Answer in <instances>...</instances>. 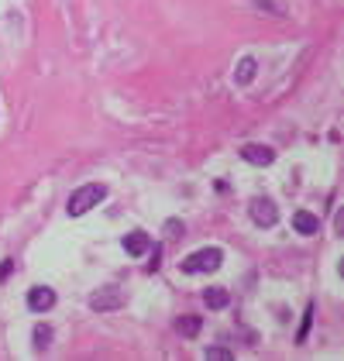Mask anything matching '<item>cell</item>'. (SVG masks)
Here are the masks:
<instances>
[{
  "instance_id": "1",
  "label": "cell",
  "mask_w": 344,
  "mask_h": 361,
  "mask_svg": "<svg viewBox=\"0 0 344 361\" xmlns=\"http://www.w3.org/2000/svg\"><path fill=\"white\" fill-rule=\"evenodd\" d=\"M103 197H107V186H103V183H86V186H80V190L69 197L66 210H69V217H83L86 210H93Z\"/></svg>"
},
{
  "instance_id": "2",
  "label": "cell",
  "mask_w": 344,
  "mask_h": 361,
  "mask_svg": "<svg viewBox=\"0 0 344 361\" xmlns=\"http://www.w3.org/2000/svg\"><path fill=\"white\" fill-rule=\"evenodd\" d=\"M220 262H224V251H220V248H200V251H193V255H186V258H182V272H186V276L217 272V269H220Z\"/></svg>"
},
{
  "instance_id": "3",
  "label": "cell",
  "mask_w": 344,
  "mask_h": 361,
  "mask_svg": "<svg viewBox=\"0 0 344 361\" xmlns=\"http://www.w3.org/2000/svg\"><path fill=\"white\" fill-rule=\"evenodd\" d=\"M248 213H252V220L258 227H275V220H279V210H275V203L268 197H255L248 203Z\"/></svg>"
},
{
  "instance_id": "4",
  "label": "cell",
  "mask_w": 344,
  "mask_h": 361,
  "mask_svg": "<svg viewBox=\"0 0 344 361\" xmlns=\"http://www.w3.org/2000/svg\"><path fill=\"white\" fill-rule=\"evenodd\" d=\"M89 306H93L96 313H103V310H121V306H124V292H121L117 285L96 289V292L89 296Z\"/></svg>"
},
{
  "instance_id": "5",
  "label": "cell",
  "mask_w": 344,
  "mask_h": 361,
  "mask_svg": "<svg viewBox=\"0 0 344 361\" xmlns=\"http://www.w3.org/2000/svg\"><path fill=\"white\" fill-rule=\"evenodd\" d=\"M52 306H55V292H52L48 285H35V289L28 292V310L45 313V310H52Z\"/></svg>"
},
{
  "instance_id": "6",
  "label": "cell",
  "mask_w": 344,
  "mask_h": 361,
  "mask_svg": "<svg viewBox=\"0 0 344 361\" xmlns=\"http://www.w3.org/2000/svg\"><path fill=\"white\" fill-rule=\"evenodd\" d=\"M241 159L248 162V165H272L275 152L265 148V145H245V148H241Z\"/></svg>"
},
{
  "instance_id": "7",
  "label": "cell",
  "mask_w": 344,
  "mask_h": 361,
  "mask_svg": "<svg viewBox=\"0 0 344 361\" xmlns=\"http://www.w3.org/2000/svg\"><path fill=\"white\" fill-rule=\"evenodd\" d=\"M148 248H152V238H148L145 231H131V234H124V251H128V255L141 258Z\"/></svg>"
},
{
  "instance_id": "8",
  "label": "cell",
  "mask_w": 344,
  "mask_h": 361,
  "mask_svg": "<svg viewBox=\"0 0 344 361\" xmlns=\"http://www.w3.org/2000/svg\"><path fill=\"white\" fill-rule=\"evenodd\" d=\"M293 227H296L300 234H317V231H320V220H317V213H310V210H296V213H293Z\"/></svg>"
},
{
  "instance_id": "9",
  "label": "cell",
  "mask_w": 344,
  "mask_h": 361,
  "mask_svg": "<svg viewBox=\"0 0 344 361\" xmlns=\"http://www.w3.org/2000/svg\"><path fill=\"white\" fill-rule=\"evenodd\" d=\"M255 76H258V62L252 55H245V59L238 62V69H234V83H238V86H248Z\"/></svg>"
},
{
  "instance_id": "10",
  "label": "cell",
  "mask_w": 344,
  "mask_h": 361,
  "mask_svg": "<svg viewBox=\"0 0 344 361\" xmlns=\"http://www.w3.org/2000/svg\"><path fill=\"white\" fill-rule=\"evenodd\" d=\"M203 303H207L210 310H224V306L231 303V292H227L224 285H210V289L203 292Z\"/></svg>"
},
{
  "instance_id": "11",
  "label": "cell",
  "mask_w": 344,
  "mask_h": 361,
  "mask_svg": "<svg viewBox=\"0 0 344 361\" xmlns=\"http://www.w3.org/2000/svg\"><path fill=\"white\" fill-rule=\"evenodd\" d=\"M200 317H193V313H186V317H179V323H175V327H179V334H182V337H196V334H200Z\"/></svg>"
},
{
  "instance_id": "12",
  "label": "cell",
  "mask_w": 344,
  "mask_h": 361,
  "mask_svg": "<svg viewBox=\"0 0 344 361\" xmlns=\"http://www.w3.org/2000/svg\"><path fill=\"white\" fill-rule=\"evenodd\" d=\"M48 341H52V327H35V348L45 351V348H48Z\"/></svg>"
},
{
  "instance_id": "13",
  "label": "cell",
  "mask_w": 344,
  "mask_h": 361,
  "mask_svg": "<svg viewBox=\"0 0 344 361\" xmlns=\"http://www.w3.org/2000/svg\"><path fill=\"white\" fill-rule=\"evenodd\" d=\"M203 358L207 361H231L234 355H231L227 348H207V351H203Z\"/></svg>"
},
{
  "instance_id": "14",
  "label": "cell",
  "mask_w": 344,
  "mask_h": 361,
  "mask_svg": "<svg viewBox=\"0 0 344 361\" xmlns=\"http://www.w3.org/2000/svg\"><path fill=\"white\" fill-rule=\"evenodd\" d=\"M310 317H313V306H310V310H306V317H303V327H300V337H296V341H306V330H310Z\"/></svg>"
},
{
  "instance_id": "15",
  "label": "cell",
  "mask_w": 344,
  "mask_h": 361,
  "mask_svg": "<svg viewBox=\"0 0 344 361\" xmlns=\"http://www.w3.org/2000/svg\"><path fill=\"white\" fill-rule=\"evenodd\" d=\"M159 258H162V248H152V262H148V272H155V269L162 265Z\"/></svg>"
},
{
  "instance_id": "16",
  "label": "cell",
  "mask_w": 344,
  "mask_h": 361,
  "mask_svg": "<svg viewBox=\"0 0 344 361\" xmlns=\"http://www.w3.org/2000/svg\"><path fill=\"white\" fill-rule=\"evenodd\" d=\"M166 231H169V238H179V234H182V224H179V220H169Z\"/></svg>"
},
{
  "instance_id": "17",
  "label": "cell",
  "mask_w": 344,
  "mask_h": 361,
  "mask_svg": "<svg viewBox=\"0 0 344 361\" xmlns=\"http://www.w3.org/2000/svg\"><path fill=\"white\" fill-rule=\"evenodd\" d=\"M10 269H14V262H3V265H0V279H7V276H10Z\"/></svg>"
}]
</instances>
